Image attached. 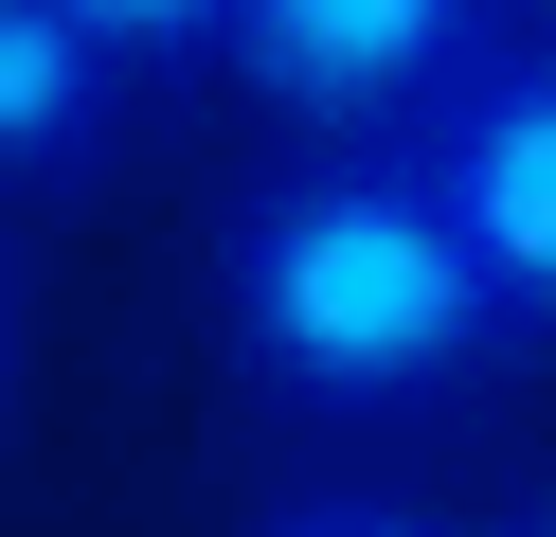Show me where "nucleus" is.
<instances>
[{
	"mask_svg": "<svg viewBox=\"0 0 556 537\" xmlns=\"http://www.w3.org/2000/svg\"><path fill=\"white\" fill-rule=\"evenodd\" d=\"M233 358H252L288 412H431L484 358L520 341V305L484 286L467 215L431 197L413 143H305L216 251Z\"/></svg>",
	"mask_w": 556,
	"mask_h": 537,
	"instance_id": "obj_1",
	"label": "nucleus"
},
{
	"mask_svg": "<svg viewBox=\"0 0 556 537\" xmlns=\"http://www.w3.org/2000/svg\"><path fill=\"white\" fill-rule=\"evenodd\" d=\"M233 90L305 143H395L484 72V0H233Z\"/></svg>",
	"mask_w": 556,
	"mask_h": 537,
	"instance_id": "obj_2",
	"label": "nucleus"
},
{
	"mask_svg": "<svg viewBox=\"0 0 556 537\" xmlns=\"http://www.w3.org/2000/svg\"><path fill=\"white\" fill-rule=\"evenodd\" d=\"M395 143L431 162V197L467 215L484 286L520 305V341H556V54H503V36H484V72L431 126H395Z\"/></svg>",
	"mask_w": 556,
	"mask_h": 537,
	"instance_id": "obj_3",
	"label": "nucleus"
},
{
	"mask_svg": "<svg viewBox=\"0 0 556 537\" xmlns=\"http://www.w3.org/2000/svg\"><path fill=\"white\" fill-rule=\"evenodd\" d=\"M126 90H144V72H126L73 0H0V197H73V179H109Z\"/></svg>",
	"mask_w": 556,
	"mask_h": 537,
	"instance_id": "obj_4",
	"label": "nucleus"
},
{
	"mask_svg": "<svg viewBox=\"0 0 556 537\" xmlns=\"http://www.w3.org/2000/svg\"><path fill=\"white\" fill-rule=\"evenodd\" d=\"M90 36H109L126 72H198V54H233V0H73Z\"/></svg>",
	"mask_w": 556,
	"mask_h": 537,
	"instance_id": "obj_5",
	"label": "nucleus"
},
{
	"mask_svg": "<svg viewBox=\"0 0 556 537\" xmlns=\"http://www.w3.org/2000/svg\"><path fill=\"white\" fill-rule=\"evenodd\" d=\"M252 537H448L431 501H359V484H305V501H269Z\"/></svg>",
	"mask_w": 556,
	"mask_h": 537,
	"instance_id": "obj_6",
	"label": "nucleus"
},
{
	"mask_svg": "<svg viewBox=\"0 0 556 537\" xmlns=\"http://www.w3.org/2000/svg\"><path fill=\"white\" fill-rule=\"evenodd\" d=\"M0 412H18V269H0Z\"/></svg>",
	"mask_w": 556,
	"mask_h": 537,
	"instance_id": "obj_7",
	"label": "nucleus"
},
{
	"mask_svg": "<svg viewBox=\"0 0 556 537\" xmlns=\"http://www.w3.org/2000/svg\"><path fill=\"white\" fill-rule=\"evenodd\" d=\"M503 537H556V501H539V520H503Z\"/></svg>",
	"mask_w": 556,
	"mask_h": 537,
	"instance_id": "obj_8",
	"label": "nucleus"
}]
</instances>
